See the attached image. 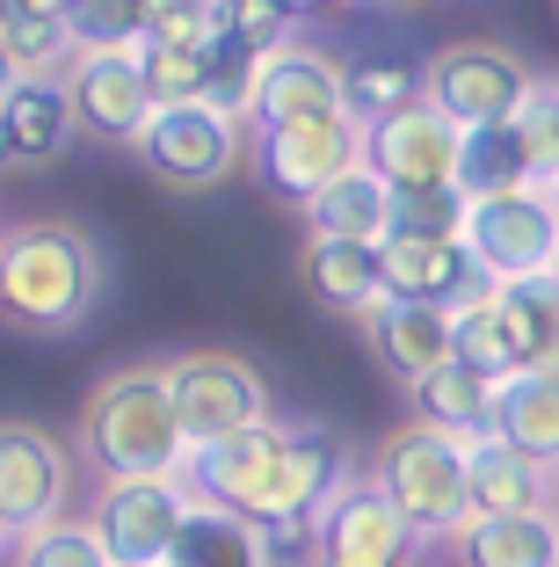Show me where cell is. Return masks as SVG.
Instances as JSON below:
<instances>
[{
    "mask_svg": "<svg viewBox=\"0 0 559 567\" xmlns=\"http://www.w3.org/2000/svg\"><path fill=\"white\" fill-rule=\"evenodd\" d=\"M494 313H501L509 364L559 379V291H552V277H538V284H501V291H494Z\"/></svg>",
    "mask_w": 559,
    "mask_h": 567,
    "instance_id": "26",
    "label": "cell"
},
{
    "mask_svg": "<svg viewBox=\"0 0 559 567\" xmlns=\"http://www.w3.org/2000/svg\"><path fill=\"white\" fill-rule=\"evenodd\" d=\"M552 291H559V262H552Z\"/></svg>",
    "mask_w": 559,
    "mask_h": 567,
    "instance_id": "45",
    "label": "cell"
},
{
    "mask_svg": "<svg viewBox=\"0 0 559 567\" xmlns=\"http://www.w3.org/2000/svg\"><path fill=\"white\" fill-rule=\"evenodd\" d=\"M465 495H473V517H516V509H552V473L538 458H524L501 436H479L465 444Z\"/></svg>",
    "mask_w": 559,
    "mask_h": 567,
    "instance_id": "18",
    "label": "cell"
},
{
    "mask_svg": "<svg viewBox=\"0 0 559 567\" xmlns=\"http://www.w3.org/2000/svg\"><path fill=\"white\" fill-rule=\"evenodd\" d=\"M0 8H15V16H51V22H66L73 0H0Z\"/></svg>",
    "mask_w": 559,
    "mask_h": 567,
    "instance_id": "37",
    "label": "cell"
},
{
    "mask_svg": "<svg viewBox=\"0 0 559 567\" xmlns=\"http://www.w3.org/2000/svg\"><path fill=\"white\" fill-rule=\"evenodd\" d=\"M306 117H349V81L342 59L320 44H283L262 59L255 73V110H247V132H269V124H306Z\"/></svg>",
    "mask_w": 559,
    "mask_h": 567,
    "instance_id": "15",
    "label": "cell"
},
{
    "mask_svg": "<svg viewBox=\"0 0 559 567\" xmlns=\"http://www.w3.org/2000/svg\"><path fill=\"white\" fill-rule=\"evenodd\" d=\"M524 132H530V146H538V161H545V183H552L559 175V73L538 81V95H530V110H524Z\"/></svg>",
    "mask_w": 559,
    "mask_h": 567,
    "instance_id": "36",
    "label": "cell"
},
{
    "mask_svg": "<svg viewBox=\"0 0 559 567\" xmlns=\"http://www.w3.org/2000/svg\"><path fill=\"white\" fill-rule=\"evenodd\" d=\"M8 560H15V567H110V553H102L95 524L59 517V524H44V532L15 538V546H8Z\"/></svg>",
    "mask_w": 559,
    "mask_h": 567,
    "instance_id": "33",
    "label": "cell"
},
{
    "mask_svg": "<svg viewBox=\"0 0 559 567\" xmlns=\"http://www.w3.org/2000/svg\"><path fill=\"white\" fill-rule=\"evenodd\" d=\"M552 509H559V473H552Z\"/></svg>",
    "mask_w": 559,
    "mask_h": 567,
    "instance_id": "44",
    "label": "cell"
},
{
    "mask_svg": "<svg viewBox=\"0 0 559 567\" xmlns=\"http://www.w3.org/2000/svg\"><path fill=\"white\" fill-rule=\"evenodd\" d=\"M371 481L393 495V509L414 524L422 546L458 538L465 524H473V495H465V444H458V436H444V430H428V422H400V430L385 436Z\"/></svg>",
    "mask_w": 559,
    "mask_h": 567,
    "instance_id": "4",
    "label": "cell"
},
{
    "mask_svg": "<svg viewBox=\"0 0 559 567\" xmlns=\"http://www.w3.org/2000/svg\"><path fill=\"white\" fill-rule=\"evenodd\" d=\"M379 255H385V299H422V306L458 313L465 299H479V291H487V277L473 269V255H465L458 234L393 226V234L379 240Z\"/></svg>",
    "mask_w": 559,
    "mask_h": 567,
    "instance_id": "16",
    "label": "cell"
},
{
    "mask_svg": "<svg viewBox=\"0 0 559 567\" xmlns=\"http://www.w3.org/2000/svg\"><path fill=\"white\" fill-rule=\"evenodd\" d=\"M66 37L73 51H138L146 44V0H73Z\"/></svg>",
    "mask_w": 559,
    "mask_h": 567,
    "instance_id": "30",
    "label": "cell"
},
{
    "mask_svg": "<svg viewBox=\"0 0 559 567\" xmlns=\"http://www.w3.org/2000/svg\"><path fill=\"white\" fill-rule=\"evenodd\" d=\"M8 117V146H15V167H51L59 153L73 146V102H66V81L59 73H22L15 95L0 102Z\"/></svg>",
    "mask_w": 559,
    "mask_h": 567,
    "instance_id": "20",
    "label": "cell"
},
{
    "mask_svg": "<svg viewBox=\"0 0 559 567\" xmlns=\"http://www.w3.org/2000/svg\"><path fill=\"white\" fill-rule=\"evenodd\" d=\"M545 189H552V204H559V175H552V183H545Z\"/></svg>",
    "mask_w": 559,
    "mask_h": 567,
    "instance_id": "43",
    "label": "cell"
},
{
    "mask_svg": "<svg viewBox=\"0 0 559 567\" xmlns=\"http://www.w3.org/2000/svg\"><path fill=\"white\" fill-rule=\"evenodd\" d=\"M306 226H313L320 240H371V248H379V240L400 226V197L371 175V167H349L342 183H328L313 204H306Z\"/></svg>",
    "mask_w": 559,
    "mask_h": 567,
    "instance_id": "24",
    "label": "cell"
},
{
    "mask_svg": "<svg viewBox=\"0 0 559 567\" xmlns=\"http://www.w3.org/2000/svg\"><path fill=\"white\" fill-rule=\"evenodd\" d=\"M545 183V161L530 146L524 124H487V132H465L458 153V197H501V189H538Z\"/></svg>",
    "mask_w": 559,
    "mask_h": 567,
    "instance_id": "25",
    "label": "cell"
},
{
    "mask_svg": "<svg viewBox=\"0 0 559 567\" xmlns=\"http://www.w3.org/2000/svg\"><path fill=\"white\" fill-rule=\"evenodd\" d=\"M451 357L458 364H473L479 379H509V342H501V313H494V291H479V299H465L458 313H451Z\"/></svg>",
    "mask_w": 559,
    "mask_h": 567,
    "instance_id": "31",
    "label": "cell"
},
{
    "mask_svg": "<svg viewBox=\"0 0 559 567\" xmlns=\"http://www.w3.org/2000/svg\"><path fill=\"white\" fill-rule=\"evenodd\" d=\"M342 81H349V117L356 124H371V117H385V110L422 95V66H407V59H349Z\"/></svg>",
    "mask_w": 559,
    "mask_h": 567,
    "instance_id": "29",
    "label": "cell"
},
{
    "mask_svg": "<svg viewBox=\"0 0 559 567\" xmlns=\"http://www.w3.org/2000/svg\"><path fill=\"white\" fill-rule=\"evenodd\" d=\"M167 567H175V560H167Z\"/></svg>",
    "mask_w": 559,
    "mask_h": 567,
    "instance_id": "46",
    "label": "cell"
},
{
    "mask_svg": "<svg viewBox=\"0 0 559 567\" xmlns=\"http://www.w3.org/2000/svg\"><path fill=\"white\" fill-rule=\"evenodd\" d=\"M66 495H73L66 444L44 422L0 415V524H8V538H30L44 524H59L66 517Z\"/></svg>",
    "mask_w": 559,
    "mask_h": 567,
    "instance_id": "13",
    "label": "cell"
},
{
    "mask_svg": "<svg viewBox=\"0 0 559 567\" xmlns=\"http://www.w3.org/2000/svg\"><path fill=\"white\" fill-rule=\"evenodd\" d=\"M458 153H465V132L428 95H414V102H400V110L363 124V167H371L393 197L458 189Z\"/></svg>",
    "mask_w": 559,
    "mask_h": 567,
    "instance_id": "7",
    "label": "cell"
},
{
    "mask_svg": "<svg viewBox=\"0 0 559 567\" xmlns=\"http://www.w3.org/2000/svg\"><path fill=\"white\" fill-rule=\"evenodd\" d=\"M414 401V422H428V430L458 436V444H479V436H494V379H479L473 364H436L428 379L407 385Z\"/></svg>",
    "mask_w": 559,
    "mask_h": 567,
    "instance_id": "22",
    "label": "cell"
},
{
    "mask_svg": "<svg viewBox=\"0 0 559 567\" xmlns=\"http://www.w3.org/2000/svg\"><path fill=\"white\" fill-rule=\"evenodd\" d=\"M102 299V248L66 218H22L0 234V320L15 334H73Z\"/></svg>",
    "mask_w": 559,
    "mask_h": 567,
    "instance_id": "2",
    "label": "cell"
},
{
    "mask_svg": "<svg viewBox=\"0 0 559 567\" xmlns=\"http://www.w3.org/2000/svg\"><path fill=\"white\" fill-rule=\"evenodd\" d=\"M189 509H197V495L182 481H102L87 524H95L110 567H167Z\"/></svg>",
    "mask_w": 559,
    "mask_h": 567,
    "instance_id": "12",
    "label": "cell"
},
{
    "mask_svg": "<svg viewBox=\"0 0 559 567\" xmlns=\"http://www.w3.org/2000/svg\"><path fill=\"white\" fill-rule=\"evenodd\" d=\"M422 560V538L414 524L393 509L371 473H342L320 509V560L313 567H414Z\"/></svg>",
    "mask_w": 559,
    "mask_h": 567,
    "instance_id": "11",
    "label": "cell"
},
{
    "mask_svg": "<svg viewBox=\"0 0 559 567\" xmlns=\"http://www.w3.org/2000/svg\"><path fill=\"white\" fill-rule=\"evenodd\" d=\"M458 567H559V509L473 517L458 532Z\"/></svg>",
    "mask_w": 559,
    "mask_h": 567,
    "instance_id": "23",
    "label": "cell"
},
{
    "mask_svg": "<svg viewBox=\"0 0 559 567\" xmlns=\"http://www.w3.org/2000/svg\"><path fill=\"white\" fill-rule=\"evenodd\" d=\"M81 451L102 481H182L189 436L167 401V364H116L81 401Z\"/></svg>",
    "mask_w": 559,
    "mask_h": 567,
    "instance_id": "3",
    "label": "cell"
},
{
    "mask_svg": "<svg viewBox=\"0 0 559 567\" xmlns=\"http://www.w3.org/2000/svg\"><path fill=\"white\" fill-rule=\"evenodd\" d=\"M291 16H342V8H363V0H283Z\"/></svg>",
    "mask_w": 559,
    "mask_h": 567,
    "instance_id": "38",
    "label": "cell"
},
{
    "mask_svg": "<svg viewBox=\"0 0 559 567\" xmlns=\"http://www.w3.org/2000/svg\"><path fill=\"white\" fill-rule=\"evenodd\" d=\"M0 44H8V59H15L22 73H66V59H73L66 22H51V16H15V8H0Z\"/></svg>",
    "mask_w": 559,
    "mask_h": 567,
    "instance_id": "34",
    "label": "cell"
},
{
    "mask_svg": "<svg viewBox=\"0 0 559 567\" xmlns=\"http://www.w3.org/2000/svg\"><path fill=\"white\" fill-rule=\"evenodd\" d=\"M59 81H66L73 124L87 138H110V146H138V132L161 110L153 87H146V59L138 51H73Z\"/></svg>",
    "mask_w": 559,
    "mask_h": 567,
    "instance_id": "14",
    "label": "cell"
},
{
    "mask_svg": "<svg viewBox=\"0 0 559 567\" xmlns=\"http://www.w3.org/2000/svg\"><path fill=\"white\" fill-rule=\"evenodd\" d=\"M247 161L277 197H291L298 212L320 197L328 183H342L349 167H363V124L356 117H306V124H269L247 132Z\"/></svg>",
    "mask_w": 559,
    "mask_h": 567,
    "instance_id": "10",
    "label": "cell"
},
{
    "mask_svg": "<svg viewBox=\"0 0 559 567\" xmlns=\"http://www.w3.org/2000/svg\"><path fill=\"white\" fill-rule=\"evenodd\" d=\"M132 153L167 189H218L247 161V124L211 110V102H175V110H153V124L138 132Z\"/></svg>",
    "mask_w": 559,
    "mask_h": 567,
    "instance_id": "9",
    "label": "cell"
},
{
    "mask_svg": "<svg viewBox=\"0 0 559 567\" xmlns=\"http://www.w3.org/2000/svg\"><path fill=\"white\" fill-rule=\"evenodd\" d=\"M298 277H306V291H313L328 313H379L385 306V255L371 248V240H306V255H298Z\"/></svg>",
    "mask_w": 559,
    "mask_h": 567,
    "instance_id": "17",
    "label": "cell"
},
{
    "mask_svg": "<svg viewBox=\"0 0 559 567\" xmlns=\"http://www.w3.org/2000/svg\"><path fill=\"white\" fill-rule=\"evenodd\" d=\"M8 546H15V538H8V524H0V553H8Z\"/></svg>",
    "mask_w": 559,
    "mask_h": 567,
    "instance_id": "42",
    "label": "cell"
},
{
    "mask_svg": "<svg viewBox=\"0 0 559 567\" xmlns=\"http://www.w3.org/2000/svg\"><path fill=\"white\" fill-rule=\"evenodd\" d=\"M371 328V350L393 379H428L436 364H451V313L444 306H422V299H385L379 313H363Z\"/></svg>",
    "mask_w": 559,
    "mask_h": 567,
    "instance_id": "19",
    "label": "cell"
},
{
    "mask_svg": "<svg viewBox=\"0 0 559 567\" xmlns=\"http://www.w3.org/2000/svg\"><path fill=\"white\" fill-rule=\"evenodd\" d=\"M15 81H22V66H15V59H8V44H0V102L15 95Z\"/></svg>",
    "mask_w": 559,
    "mask_h": 567,
    "instance_id": "39",
    "label": "cell"
},
{
    "mask_svg": "<svg viewBox=\"0 0 559 567\" xmlns=\"http://www.w3.org/2000/svg\"><path fill=\"white\" fill-rule=\"evenodd\" d=\"M138 59H146V87L161 110L211 95V44H138Z\"/></svg>",
    "mask_w": 559,
    "mask_h": 567,
    "instance_id": "32",
    "label": "cell"
},
{
    "mask_svg": "<svg viewBox=\"0 0 559 567\" xmlns=\"http://www.w3.org/2000/svg\"><path fill=\"white\" fill-rule=\"evenodd\" d=\"M211 37L269 59V51L298 44V16L283 8V0H211Z\"/></svg>",
    "mask_w": 559,
    "mask_h": 567,
    "instance_id": "28",
    "label": "cell"
},
{
    "mask_svg": "<svg viewBox=\"0 0 559 567\" xmlns=\"http://www.w3.org/2000/svg\"><path fill=\"white\" fill-rule=\"evenodd\" d=\"M458 240L473 255V269L487 277V291L501 284H538L559 262V204L552 189H501V197H473L458 218Z\"/></svg>",
    "mask_w": 559,
    "mask_h": 567,
    "instance_id": "6",
    "label": "cell"
},
{
    "mask_svg": "<svg viewBox=\"0 0 559 567\" xmlns=\"http://www.w3.org/2000/svg\"><path fill=\"white\" fill-rule=\"evenodd\" d=\"M167 401H175V415H182L189 451L269 422L262 371L247 364V357H232V350H182V357H167Z\"/></svg>",
    "mask_w": 559,
    "mask_h": 567,
    "instance_id": "8",
    "label": "cell"
},
{
    "mask_svg": "<svg viewBox=\"0 0 559 567\" xmlns=\"http://www.w3.org/2000/svg\"><path fill=\"white\" fill-rule=\"evenodd\" d=\"M545 73L530 66L516 44H494V37H465L444 44L422 66V95L444 110L458 132H487V124H524L530 95H538Z\"/></svg>",
    "mask_w": 559,
    "mask_h": 567,
    "instance_id": "5",
    "label": "cell"
},
{
    "mask_svg": "<svg viewBox=\"0 0 559 567\" xmlns=\"http://www.w3.org/2000/svg\"><path fill=\"white\" fill-rule=\"evenodd\" d=\"M15 167V146H8V117H0V175Z\"/></svg>",
    "mask_w": 559,
    "mask_h": 567,
    "instance_id": "41",
    "label": "cell"
},
{
    "mask_svg": "<svg viewBox=\"0 0 559 567\" xmlns=\"http://www.w3.org/2000/svg\"><path fill=\"white\" fill-rule=\"evenodd\" d=\"M363 8H379V16H414V8H428V0H363Z\"/></svg>",
    "mask_w": 559,
    "mask_h": 567,
    "instance_id": "40",
    "label": "cell"
},
{
    "mask_svg": "<svg viewBox=\"0 0 559 567\" xmlns=\"http://www.w3.org/2000/svg\"><path fill=\"white\" fill-rule=\"evenodd\" d=\"M211 0H146V44H204Z\"/></svg>",
    "mask_w": 559,
    "mask_h": 567,
    "instance_id": "35",
    "label": "cell"
},
{
    "mask_svg": "<svg viewBox=\"0 0 559 567\" xmlns=\"http://www.w3.org/2000/svg\"><path fill=\"white\" fill-rule=\"evenodd\" d=\"M175 567H277V560H269L262 532H255L247 517L197 502L189 524H182V538H175Z\"/></svg>",
    "mask_w": 559,
    "mask_h": 567,
    "instance_id": "27",
    "label": "cell"
},
{
    "mask_svg": "<svg viewBox=\"0 0 559 567\" xmlns=\"http://www.w3.org/2000/svg\"><path fill=\"white\" fill-rule=\"evenodd\" d=\"M342 481V451H334L328 430L313 422H255L240 436H218V444H197L189 466H182V487L211 509H232L255 532L283 517H320Z\"/></svg>",
    "mask_w": 559,
    "mask_h": 567,
    "instance_id": "1",
    "label": "cell"
},
{
    "mask_svg": "<svg viewBox=\"0 0 559 567\" xmlns=\"http://www.w3.org/2000/svg\"><path fill=\"white\" fill-rule=\"evenodd\" d=\"M494 436L516 444L524 458H538L545 473H559V379L509 371V379L494 385Z\"/></svg>",
    "mask_w": 559,
    "mask_h": 567,
    "instance_id": "21",
    "label": "cell"
}]
</instances>
